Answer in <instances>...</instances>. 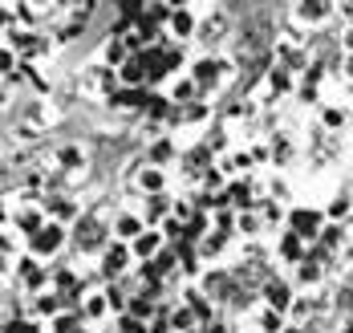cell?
Instances as JSON below:
<instances>
[{"instance_id":"cell-24","label":"cell","mask_w":353,"mask_h":333,"mask_svg":"<svg viewBox=\"0 0 353 333\" xmlns=\"http://www.w3.org/2000/svg\"><path fill=\"white\" fill-rule=\"evenodd\" d=\"M163 309H167V305H163L159 296H150V293H134V296H130V305H126V313H130V317H139V321H146V325H150Z\"/></svg>"},{"instance_id":"cell-21","label":"cell","mask_w":353,"mask_h":333,"mask_svg":"<svg viewBox=\"0 0 353 333\" xmlns=\"http://www.w3.org/2000/svg\"><path fill=\"white\" fill-rule=\"evenodd\" d=\"M325 220L329 223H353V187H337L329 199H325Z\"/></svg>"},{"instance_id":"cell-27","label":"cell","mask_w":353,"mask_h":333,"mask_svg":"<svg viewBox=\"0 0 353 333\" xmlns=\"http://www.w3.org/2000/svg\"><path fill=\"white\" fill-rule=\"evenodd\" d=\"M4 333H45V325H37V321H29V317H21V321H8Z\"/></svg>"},{"instance_id":"cell-6","label":"cell","mask_w":353,"mask_h":333,"mask_svg":"<svg viewBox=\"0 0 353 333\" xmlns=\"http://www.w3.org/2000/svg\"><path fill=\"white\" fill-rule=\"evenodd\" d=\"M17 285V296H41V293H53V268L49 264H41L37 256H25L17 260V268H12V276L4 281V289H12Z\"/></svg>"},{"instance_id":"cell-29","label":"cell","mask_w":353,"mask_h":333,"mask_svg":"<svg viewBox=\"0 0 353 333\" xmlns=\"http://www.w3.org/2000/svg\"><path fill=\"white\" fill-rule=\"evenodd\" d=\"M203 333H236V325H232L228 317H219V321H212V325H208Z\"/></svg>"},{"instance_id":"cell-25","label":"cell","mask_w":353,"mask_h":333,"mask_svg":"<svg viewBox=\"0 0 353 333\" xmlns=\"http://www.w3.org/2000/svg\"><path fill=\"white\" fill-rule=\"evenodd\" d=\"M252 321H256V330H260V333H284V330H288V317L276 313V309H268V305H256Z\"/></svg>"},{"instance_id":"cell-11","label":"cell","mask_w":353,"mask_h":333,"mask_svg":"<svg viewBox=\"0 0 353 333\" xmlns=\"http://www.w3.org/2000/svg\"><path fill=\"white\" fill-rule=\"evenodd\" d=\"M313 126H317L321 134H329V139L341 143V134H350V126H353V102L325 98L317 110H313Z\"/></svg>"},{"instance_id":"cell-14","label":"cell","mask_w":353,"mask_h":333,"mask_svg":"<svg viewBox=\"0 0 353 333\" xmlns=\"http://www.w3.org/2000/svg\"><path fill=\"white\" fill-rule=\"evenodd\" d=\"M146 228H150V223H146L139 203H118V212H114V220H110V236H114L118 244H134Z\"/></svg>"},{"instance_id":"cell-19","label":"cell","mask_w":353,"mask_h":333,"mask_svg":"<svg viewBox=\"0 0 353 333\" xmlns=\"http://www.w3.org/2000/svg\"><path fill=\"white\" fill-rule=\"evenodd\" d=\"M236 240L240 244H264V240H272V232H268V223L260 216V208L236 212Z\"/></svg>"},{"instance_id":"cell-33","label":"cell","mask_w":353,"mask_h":333,"mask_svg":"<svg viewBox=\"0 0 353 333\" xmlns=\"http://www.w3.org/2000/svg\"><path fill=\"white\" fill-rule=\"evenodd\" d=\"M350 232H353V223H350Z\"/></svg>"},{"instance_id":"cell-3","label":"cell","mask_w":353,"mask_h":333,"mask_svg":"<svg viewBox=\"0 0 353 333\" xmlns=\"http://www.w3.org/2000/svg\"><path fill=\"white\" fill-rule=\"evenodd\" d=\"M73 94L77 98H85V102H98V106H106L110 98H118L122 94V77L106 70L102 61H81L77 70H73Z\"/></svg>"},{"instance_id":"cell-23","label":"cell","mask_w":353,"mask_h":333,"mask_svg":"<svg viewBox=\"0 0 353 333\" xmlns=\"http://www.w3.org/2000/svg\"><path fill=\"white\" fill-rule=\"evenodd\" d=\"M329 74H333V85L337 90H353V53L333 49L329 53Z\"/></svg>"},{"instance_id":"cell-12","label":"cell","mask_w":353,"mask_h":333,"mask_svg":"<svg viewBox=\"0 0 353 333\" xmlns=\"http://www.w3.org/2000/svg\"><path fill=\"white\" fill-rule=\"evenodd\" d=\"M325 208H317V203H296V208H288V232L292 236H301L309 248L321 240V232H325Z\"/></svg>"},{"instance_id":"cell-28","label":"cell","mask_w":353,"mask_h":333,"mask_svg":"<svg viewBox=\"0 0 353 333\" xmlns=\"http://www.w3.org/2000/svg\"><path fill=\"white\" fill-rule=\"evenodd\" d=\"M333 41H337V49H341V53H353V29H350V25L341 29V37H333Z\"/></svg>"},{"instance_id":"cell-4","label":"cell","mask_w":353,"mask_h":333,"mask_svg":"<svg viewBox=\"0 0 353 333\" xmlns=\"http://www.w3.org/2000/svg\"><path fill=\"white\" fill-rule=\"evenodd\" d=\"M232 37H236L232 4H199V37H195V45H203V53H223V45H232Z\"/></svg>"},{"instance_id":"cell-1","label":"cell","mask_w":353,"mask_h":333,"mask_svg":"<svg viewBox=\"0 0 353 333\" xmlns=\"http://www.w3.org/2000/svg\"><path fill=\"white\" fill-rule=\"evenodd\" d=\"M41 163L65 183V191L81 195V187L94 179L98 154H94V143H85V139H57V143H49L41 150Z\"/></svg>"},{"instance_id":"cell-31","label":"cell","mask_w":353,"mask_h":333,"mask_svg":"<svg viewBox=\"0 0 353 333\" xmlns=\"http://www.w3.org/2000/svg\"><path fill=\"white\" fill-rule=\"evenodd\" d=\"M333 333H353V317H345V321H337V330Z\"/></svg>"},{"instance_id":"cell-5","label":"cell","mask_w":353,"mask_h":333,"mask_svg":"<svg viewBox=\"0 0 353 333\" xmlns=\"http://www.w3.org/2000/svg\"><path fill=\"white\" fill-rule=\"evenodd\" d=\"M341 17V4L337 0H296V4H288V12H284V21L296 29V33H325L333 21Z\"/></svg>"},{"instance_id":"cell-26","label":"cell","mask_w":353,"mask_h":333,"mask_svg":"<svg viewBox=\"0 0 353 333\" xmlns=\"http://www.w3.org/2000/svg\"><path fill=\"white\" fill-rule=\"evenodd\" d=\"M110 330H114V333H150V325H146V321H139V317H130V313H122Z\"/></svg>"},{"instance_id":"cell-22","label":"cell","mask_w":353,"mask_h":333,"mask_svg":"<svg viewBox=\"0 0 353 333\" xmlns=\"http://www.w3.org/2000/svg\"><path fill=\"white\" fill-rule=\"evenodd\" d=\"M142 208V216L150 228H163V223L171 220V212H175V195H154V199H134Z\"/></svg>"},{"instance_id":"cell-16","label":"cell","mask_w":353,"mask_h":333,"mask_svg":"<svg viewBox=\"0 0 353 333\" xmlns=\"http://www.w3.org/2000/svg\"><path fill=\"white\" fill-rule=\"evenodd\" d=\"M309 256V244L301 240V236H292L288 228H284L281 236H272V260H276V268L281 272H292V268H301Z\"/></svg>"},{"instance_id":"cell-7","label":"cell","mask_w":353,"mask_h":333,"mask_svg":"<svg viewBox=\"0 0 353 333\" xmlns=\"http://www.w3.org/2000/svg\"><path fill=\"white\" fill-rule=\"evenodd\" d=\"M4 223H8L21 240L37 236V232L49 223L45 199H17V195H4Z\"/></svg>"},{"instance_id":"cell-20","label":"cell","mask_w":353,"mask_h":333,"mask_svg":"<svg viewBox=\"0 0 353 333\" xmlns=\"http://www.w3.org/2000/svg\"><path fill=\"white\" fill-rule=\"evenodd\" d=\"M130 252H134L139 264H154V260L167 252V236H163V228H146L139 240L130 244Z\"/></svg>"},{"instance_id":"cell-15","label":"cell","mask_w":353,"mask_h":333,"mask_svg":"<svg viewBox=\"0 0 353 333\" xmlns=\"http://www.w3.org/2000/svg\"><path fill=\"white\" fill-rule=\"evenodd\" d=\"M167 37L171 45H195L199 37V4H175V12H171V21H167Z\"/></svg>"},{"instance_id":"cell-17","label":"cell","mask_w":353,"mask_h":333,"mask_svg":"<svg viewBox=\"0 0 353 333\" xmlns=\"http://www.w3.org/2000/svg\"><path fill=\"white\" fill-rule=\"evenodd\" d=\"M130 57H134V53H130V45L118 37L114 29H106V33H102V41H98V49H94V61H102V65H106V70H114V74H118Z\"/></svg>"},{"instance_id":"cell-9","label":"cell","mask_w":353,"mask_h":333,"mask_svg":"<svg viewBox=\"0 0 353 333\" xmlns=\"http://www.w3.org/2000/svg\"><path fill=\"white\" fill-rule=\"evenodd\" d=\"M139 268V260H134V252H130V244H110L106 252L98 256V264H94V276L102 281V285H122L130 272Z\"/></svg>"},{"instance_id":"cell-10","label":"cell","mask_w":353,"mask_h":333,"mask_svg":"<svg viewBox=\"0 0 353 333\" xmlns=\"http://www.w3.org/2000/svg\"><path fill=\"white\" fill-rule=\"evenodd\" d=\"M77 313H81V321H85V330L102 333L106 325H114V305H110V289L102 281H94L85 296H81V305H77Z\"/></svg>"},{"instance_id":"cell-18","label":"cell","mask_w":353,"mask_h":333,"mask_svg":"<svg viewBox=\"0 0 353 333\" xmlns=\"http://www.w3.org/2000/svg\"><path fill=\"white\" fill-rule=\"evenodd\" d=\"M159 94H163V98H167V102H171L175 110H183V106H191V102H199V98H203L199 81H195L191 74H179V77H171V81H167V85H163Z\"/></svg>"},{"instance_id":"cell-30","label":"cell","mask_w":353,"mask_h":333,"mask_svg":"<svg viewBox=\"0 0 353 333\" xmlns=\"http://www.w3.org/2000/svg\"><path fill=\"white\" fill-rule=\"evenodd\" d=\"M337 4H341V0H337ZM341 17H345V25L353 29V0H345V4H341Z\"/></svg>"},{"instance_id":"cell-32","label":"cell","mask_w":353,"mask_h":333,"mask_svg":"<svg viewBox=\"0 0 353 333\" xmlns=\"http://www.w3.org/2000/svg\"><path fill=\"white\" fill-rule=\"evenodd\" d=\"M284 333H305V330H301V325H288V330H284Z\"/></svg>"},{"instance_id":"cell-8","label":"cell","mask_w":353,"mask_h":333,"mask_svg":"<svg viewBox=\"0 0 353 333\" xmlns=\"http://www.w3.org/2000/svg\"><path fill=\"white\" fill-rule=\"evenodd\" d=\"M70 244H73V236H70V228H61V223H45L37 236H29L25 240V252L29 256H37L41 264H49L53 268V260H61L65 252H70Z\"/></svg>"},{"instance_id":"cell-13","label":"cell","mask_w":353,"mask_h":333,"mask_svg":"<svg viewBox=\"0 0 353 333\" xmlns=\"http://www.w3.org/2000/svg\"><path fill=\"white\" fill-rule=\"evenodd\" d=\"M296 296H301V289L292 285V276L276 268V272L264 281V289H260V305H268V309H276V313L288 317V309H292V301H296Z\"/></svg>"},{"instance_id":"cell-2","label":"cell","mask_w":353,"mask_h":333,"mask_svg":"<svg viewBox=\"0 0 353 333\" xmlns=\"http://www.w3.org/2000/svg\"><path fill=\"white\" fill-rule=\"evenodd\" d=\"M187 74L199 81L203 98L215 102V98H223L228 90H236V81H240V65H236L228 53H199V57H191V70H187Z\"/></svg>"}]
</instances>
